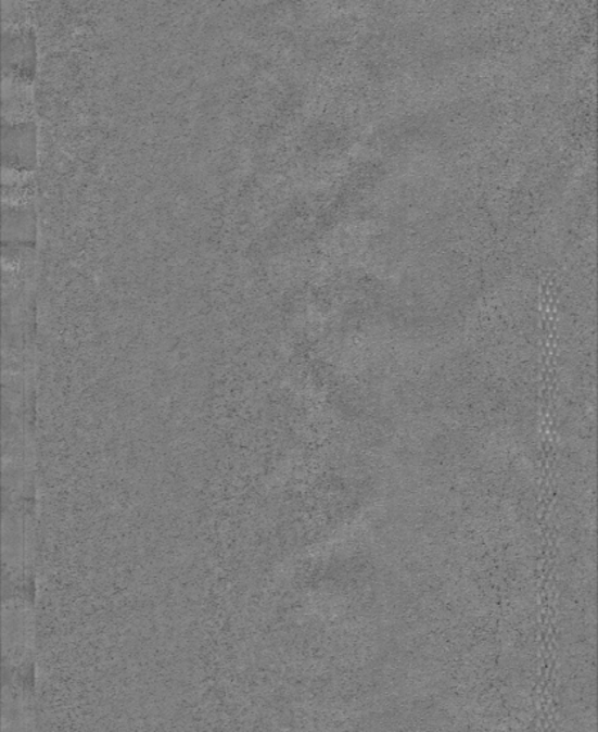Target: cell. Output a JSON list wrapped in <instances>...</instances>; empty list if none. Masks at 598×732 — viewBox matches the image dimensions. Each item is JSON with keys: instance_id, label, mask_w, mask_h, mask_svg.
<instances>
[{"instance_id": "1", "label": "cell", "mask_w": 598, "mask_h": 732, "mask_svg": "<svg viewBox=\"0 0 598 732\" xmlns=\"http://www.w3.org/2000/svg\"><path fill=\"white\" fill-rule=\"evenodd\" d=\"M36 71V38L25 28L3 31V78L30 84Z\"/></svg>"}, {"instance_id": "2", "label": "cell", "mask_w": 598, "mask_h": 732, "mask_svg": "<svg viewBox=\"0 0 598 732\" xmlns=\"http://www.w3.org/2000/svg\"><path fill=\"white\" fill-rule=\"evenodd\" d=\"M3 115L4 117L25 115L30 106L29 84L21 80L3 78L2 86Z\"/></svg>"}]
</instances>
